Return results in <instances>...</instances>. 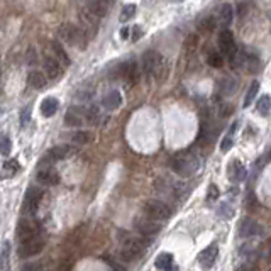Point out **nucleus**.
Segmentation results:
<instances>
[{
  "label": "nucleus",
  "instance_id": "nucleus-1",
  "mask_svg": "<svg viewBox=\"0 0 271 271\" xmlns=\"http://www.w3.org/2000/svg\"><path fill=\"white\" fill-rule=\"evenodd\" d=\"M169 164H171L173 171H175L176 175L192 176L193 173L200 168V158H198V154H195L193 151H182L171 158Z\"/></svg>",
  "mask_w": 271,
  "mask_h": 271
},
{
  "label": "nucleus",
  "instance_id": "nucleus-2",
  "mask_svg": "<svg viewBox=\"0 0 271 271\" xmlns=\"http://www.w3.org/2000/svg\"><path fill=\"white\" fill-rule=\"evenodd\" d=\"M164 70V60L158 51L149 50L143 55V71L149 78H161Z\"/></svg>",
  "mask_w": 271,
  "mask_h": 271
},
{
  "label": "nucleus",
  "instance_id": "nucleus-3",
  "mask_svg": "<svg viewBox=\"0 0 271 271\" xmlns=\"http://www.w3.org/2000/svg\"><path fill=\"white\" fill-rule=\"evenodd\" d=\"M58 37H60L61 41H65L66 44L76 46V48H80V50H83L86 46L85 32L81 31L80 27L71 26V24H63V26L58 29Z\"/></svg>",
  "mask_w": 271,
  "mask_h": 271
},
{
  "label": "nucleus",
  "instance_id": "nucleus-4",
  "mask_svg": "<svg viewBox=\"0 0 271 271\" xmlns=\"http://www.w3.org/2000/svg\"><path fill=\"white\" fill-rule=\"evenodd\" d=\"M146 251V243L141 237L136 236H125L122 248H120V256L125 261H134Z\"/></svg>",
  "mask_w": 271,
  "mask_h": 271
},
{
  "label": "nucleus",
  "instance_id": "nucleus-5",
  "mask_svg": "<svg viewBox=\"0 0 271 271\" xmlns=\"http://www.w3.org/2000/svg\"><path fill=\"white\" fill-rule=\"evenodd\" d=\"M144 215L149 217V219L156 220V222H163L168 220L171 217V209L161 200H148L143 207Z\"/></svg>",
  "mask_w": 271,
  "mask_h": 271
},
{
  "label": "nucleus",
  "instance_id": "nucleus-6",
  "mask_svg": "<svg viewBox=\"0 0 271 271\" xmlns=\"http://www.w3.org/2000/svg\"><path fill=\"white\" fill-rule=\"evenodd\" d=\"M75 151L70 144H61V146H55L48 151L44 156L41 158V164L42 166H50V164L56 163V161H61V159H66L68 156H71Z\"/></svg>",
  "mask_w": 271,
  "mask_h": 271
},
{
  "label": "nucleus",
  "instance_id": "nucleus-7",
  "mask_svg": "<svg viewBox=\"0 0 271 271\" xmlns=\"http://www.w3.org/2000/svg\"><path fill=\"white\" fill-rule=\"evenodd\" d=\"M219 50H220V55L225 56L231 63L234 61V58L237 56V46H236L234 36H232V32L227 31V29H224V31L219 34Z\"/></svg>",
  "mask_w": 271,
  "mask_h": 271
},
{
  "label": "nucleus",
  "instance_id": "nucleus-8",
  "mask_svg": "<svg viewBox=\"0 0 271 271\" xmlns=\"http://www.w3.org/2000/svg\"><path fill=\"white\" fill-rule=\"evenodd\" d=\"M99 17H95L88 9H81L80 11V22H81V31L85 32L86 37H92L95 36V32L99 31Z\"/></svg>",
  "mask_w": 271,
  "mask_h": 271
},
{
  "label": "nucleus",
  "instance_id": "nucleus-9",
  "mask_svg": "<svg viewBox=\"0 0 271 271\" xmlns=\"http://www.w3.org/2000/svg\"><path fill=\"white\" fill-rule=\"evenodd\" d=\"M134 227H136V231L143 236H156L158 232L161 231V224L156 220H153V219H149V217H146V215L136 217Z\"/></svg>",
  "mask_w": 271,
  "mask_h": 271
},
{
  "label": "nucleus",
  "instance_id": "nucleus-10",
  "mask_svg": "<svg viewBox=\"0 0 271 271\" xmlns=\"http://www.w3.org/2000/svg\"><path fill=\"white\" fill-rule=\"evenodd\" d=\"M117 71H119L120 78L129 81V83H136V81L139 80V66L134 60L122 63V65L117 68Z\"/></svg>",
  "mask_w": 271,
  "mask_h": 271
},
{
  "label": "nucleus",
  "instance_id": "nucleus-11",
  "mask_svg": "<svg viewBox=\"0 0 271 271\" xmlns=\"http://www.w3.org/2000/svg\"><path fill=\"white\" fill-rule=\"evenodd\" d=\"M17 237L21 243H27V241L34 239V237H39L37 236V225L34 224L31 220H21L17 225Z\"/></svg>",
  "mask_w": 271,
  "mask_h": 271
},
{
  "label": "nucleus",
  "instance_id": "nucleus-12",
  "mask_svg": "<svg viewBox=\"0 0 271 271\" xmlns=\"http://www.w3.org/2000/svg\"><path fill=\"white\" fill-rule=\"evenodd\" d=\"M42 198V190L36 187H31L26 193V200H24V212L26 214H34L37 210V205H39Z\"/></svg>",
  "mask_w": 271,
  "mask_h": 271
},
{
  "label": "nucleus",
  "instance_id": "nucleus-13",
  "mask_svg": "<svg viewBox=\"0 0 271 271\" xmlns=\"http://www.w3.org/2000/svg\"><path fill=\"white\" fill-rule=\"evenodd\" d=\"M42 248H44V243H42L41 237H34V239L21 244V248H19V254H21L22 258H31V256L39 254L42 251Z\"/></svg>",
  "mask_w": 271,
  "mask_h": 271
},
{
  "label": "nucleus",
  "instance_id": "nucleus-14",
  "mask_svg": "<svg viewBox=\"0 0 271 271\" xmlns=\"http://www.w3.org/2000/svg\"><path fill=\"white\" fill-rule=\"evenodd\" d=\"M261 232H263V227H261L254 219H251V217H244V219L239 222V236L241 237L259 236Z\"/></svg>",
  "mask_w": 271,
  "mask_h": 271
},
{
  "label": "nucleus",
  "instance_id": "nucleus-15",
  "mask_svg": "<svg viewBox=\"0 0 271 271\" xmlns=\"http://www.w3.org/2000/svg\"><path fill=\"white\" fill-rule=\"evenodd\" d=\"M217 256H219V246L212 243L210 246H207V248L198 254V263H200L203 268L209 269L215 264Z\"/></svg>",
  "mask_w": 271,
  "mask_h": 271
},
{
  "label": "nucleus",
  "instance_id": "nucleus-16",
  "mask_svg": "<svg viewBox=\"0 0 271 271\" xmlns=\"http://www.w3.org/2000/svg\"><path fill=\"white\" fill-rule=\"evenodd\" d=\"M37 182L42 183V185H46V187H55L60 183V173L51 166L42 168L37 171Z\"/></svg>",
  "mask_w": 271,
  "mask_h": 271
},
{
  "label": "nucleus",
  "instance_id": "nucleus-17",
  "mask_svg": "<svg viewBox=\"0 0 271 271\" xmlns=\"http://www.w3.org/2000/svg\"><path fill=\"white\" fill-rule=\"evenodd\" d=\"M86 122V109H78V107H71L65 115V124L66 125H81Z\"/></svg>",
  "mask_w": 271,
  "mask_h": 271
},
{
  "label": "nucleus",
  "instance_id": "nucleus-18",
  "mask_svg": "<svg viewBox=\"0 0 271 271\" xmlns=\"http://www.w3.org/2000/svg\"><path fill=\"white\" fill-rule=\"evenodd\" d=\"M246 175H248V169H246V166L243 163L237 161V159L231 161V164H229V178H231V182H234V183L244 182Z\"/></svg>",
  "mask_w": 271,
  "mask_h": 271
},
{
  "label": "nucleus",
  "instance_id": "nucleus-19",
  "mask_svg": "<svg viewBox=\"0 0 271 271\" xmlns=\"http://www.w3.org/2000/svg\"><path fill=\"white\" fill-rule=\"evenodd\" d=\"M88 11L94 14L95 17H105L107 16V12H109V7H110V4L109 2H105V0H94V2H88L85 6Z\"/></svg>",
  "mask_w": 271,
  "mask_h": 271
},
{
  "label": "nucleus",
  "instance_id": "nucleus-20",
  "mask_svg": "<svg viewBox=\"0 0 271 271\" xmlns=\"http://www.w3.org/2000/svg\"><path fill=\"white\" fill-rule=\"evenodd\" d=\"M44 71L50 78H58V76H61V73H63V66L60 65V61L55 60V58H46Z\"/></svg>",
  "mask_w": 271,
  "mask_h": 271
},
{
  "label": "nucleus",
  "instance_id": "nucleus-21",
  "mask_svg": "<svg viewBox=\"0 0 271 271\" xmlns=\"http://www.w3.org/2000/svg\"><path fill=\"white\" fill-rule=\"evenodd\" d=\"M58 107H60V102H58L55 97H48L41 102V114L44 117H53L56 114Z\"/></svg>",
  "mask_w": 271,
  "mask_h": 271
},
{
  "label": "nucleus",
  "instance_id": "nucleus-22",
  "mask_svg": "<svg viewBox=\"0 0 271 271\" xmlns=\"http://www.w3.org/2000/svg\"><path fill=\"white\" fill-rule=\"evenodd\" d=\"M102 104H104L105 109L114 110V109H117L120 104H122V97H120V94L117 90H112V92H109V94L104 97Z\"/></svg>",
  "mask_w": 271,
  "mask_h": 271
},
{
  "label": "nucleus",
  "instance_id": "nucleus-23",
  "mask_svg": "<svg viewBox=\"0 0 271 271\" xmlns=\"http://www.w3.org/2000/svg\"><path fill=\"white\" fill-rule=\"evenodd\" d=\"M27 81H29V85L32 86V88H36V90H41L42 86L46 85V76L44 73H41V71H31V73L27 75Z\"/></svg>",
  "mask_w": 271,
  "mask_h": 271
},
{
  "label": "nucleus",
  "instance_id": "nucleus-24",
  "mask_svg": "<svg viewBox=\"0 0 271 271\" xmlns=\"http://www.w3.org/2000/svg\"><path fill=\"white\" fill-rule=\"evenodd\" d=\"M232 14H234V12H232V6H231V4H224V6H220V9H219V22H220L222 27L231 26Z\"/></svg>",
  "mask_w": 271,
  "mask_h": 271
},
{
  "label": "nucleus",
  "instance_id": "nucleus-25",
  "mask_svg": "<svg viewBox=\"0 0 271 271\" xmlns=\"http://www.w3.org/2000/svg\"><path fill=\"white\" fill-rule=\"evenodd\" d=\"M21 169V166H19V161L17 159H9V161L4 163V166H2V178H12L16 173Z\"/></svg>",
  "mask_w": 271,
  "mask_h": 271
},
{
  "label": "nucleus",
  "instance_id": "nucleus-26",
  "mask_svg": "<svg viewBox=\"0 0 271 271\" xmlns=\"http://www.w3.org/2000/svg\"><path fill=\"white\" fill-rule=\"evenodd\" d=\"M156 268L161 271H169L173 268V256L168 253H161L156 258Z\"/></svg>",
  "mask_w": 271,
  "mask_h": 271
},
{
  "label": "nucleus",
  "instance_id": "nucleus-27",
  "mask_svg": "<svg viewBox=\"0 0 271 271\" xmlns=\"http://www.w3.org/2000/svg\"><path fill=\"white\" fill-rule=\"evenodd\" d=\"M9 256H11V243H4L2 251H0V269H2V271H9V269H11Z\"/></svg>",
  "mask_w": 271,
  "mask_h": 271
},
{
  "label": "nucleus",
  "instance_id": "nucleus-28",
  "mask_svg": "<svg viewBox=\"0 0 271 271\" xmlns=\"http://www.w3.org/2000/svg\"><path fill=\"white\" fill-rule=\"evenodd\" d=\"M51 48H53V51H55V55H56V60L60 61V65H70V58H68L66 55V51L63 50L61 44L58 41H53L51 42Z\"/></svg>",
  "mask_w": 271,
  "mask_h": 271
},
{
  "label": "nucleus",
  "instance_id": "nucleus-29",
  "mask_svg": "<svg viewBox=\"0 0 271 271\" xmlns=\"http://www.w3.org/2000/svg\"><path fill=\"white\" fill-rule=\"evenodd\" d=\"M12 151V141L7 134H0V154L2 156H9Z\"/></svg>",
  "mask_w": 271,
  "mask_h": 271
},
{
  "label": "nucleus",
  "instance_id": "nucleus-30",
  "mask_svg": "<svg viewBox=\"0 0 271 271\" xmlns=\"http://www.w3.org/2000/svg\"><path fill=\"white\" fill-rule=\"evenodd\" d=\"M259 92V81H253L248 90V94H246V99H244V107H249L251 104H253V100L256 99V95H258Z\"/></svg>",
  "mask_w": 271,
  "mask_h": 271
},
{
  "label": "nucleus",
  "instance_id": "nucleus-31",
  "mask_svg": "<svg viewBox=\"0 0 271 271\" xmlns=\"http://www.w3.org/2000/svg\"><path fill=\"white\" fill-rule=\"evenodd\" d=\"M258 112L261 115H268L271 112V99H269V95H263L258 100Z\"/></svg>",
  "mask_w": 271,
  "mask_h": 271
},
{
  "label": "nucleus",
  "instance_id": "nucleus-32",
  "mask_svg": "<svg viewBox=\"0 0 271 271\" xmlns=\"http://www.w3.org/2000/svg\"><path fill=\"white\" fill-rule=\"evenodd\" d=\"M209 65L212 68H220L222 66V63H224V56L220 55V53H217V51H210L209 53Z\"/></svg>",
  "mask_w": 271,
  "mask_h": 271
},
{
  "label": "nucleus",
  "instance_id": "nucleus-33",
  "mask_svg": "<svg viewBox=\"0 0 271 271\" xmlns=\"http://www.w3.org/2000/svg\"><path fill=\"white\" fill-rule=\"evenodd\" d=\"M236 127H237V124H232V127H231V130H229V134H227L225 136V139H224V141H222V144H220V149H222V151H229V149L232 148V141H234V139H232V138H234V136H232V134H234V130H236Z\"/></svg>",
  "mask_w": 271,
  "mask_h": 271
},
{
  "label": "nucleus",
  "instance_id": "nucleus-34",
  "mask_svg": "<svg viewBox=\"0 0 271 271\" xmlns=\"http://www.w3.org/2000/svg\"><path fill=\"white\" fill-rule=\"evenodd\" d=\"M136 14V6H132V4H129V6H125L122 9V12H120V22H127L130 21V19L134 17Z\"/></svg>",
  "mask_w": 271,
  "mask_h": 271
},
{
  "label": "nucleus",
  "instance_id": "nucleus-35",
  "mask_svg": "<svg viewBox=\"0 0 271 271\" xmlns=\"http://www.w3.org/2000/svg\"><path fill=\"white\" fill-rule=\"evenodd\" d=\"M73 141L75 143H80V144H86L92 141V134L86 132V130H80V132H76L73 136Z\"/></svg>",
  "mask_w": 271,
  "mask_h": 271
},
{
  "label": "nucleus",
  "instance_id": "nucleus-36",
  "mask_svg": "<svg viewBox=\"0 0 271 271\" xmlns=\"http://www.w3.org/2000/svg\"><path fill=\"white\" fill-rule=\"evenodd\" d=\"M219 214L222 219H231V217L234 215V209H232L229 203H222L220 209H219Z\"/></svg>",
  "mask_w": 271,
  "mask_h": 271
},
{
  "label": "nucleus",
  "instance_id": "nucleus-37",
  "mask_svg": "<svg viewBox=\"0 0 271 271\" xmlns=\"http://www.w3.org/2000/svg\"><path fill=\"white\" fill-rule=\"evenodd\" d=\"M234 83H232V80H222L220 81V88H222V94L227 95V94H231L232 90H234Z\"/></svg>",
  "mask_w": 271,
  "mask_h": 271
},
{
  "label": "nucleus",
  "instance_id": "nucleus-38",
  "mask_svg": "<svg viewBox=\"0 0 271 271\" xmlns=\"http://www.w3.org/2000/svg\"><path fill=\"white\" fill-rule=\"evenodd\" d=\"M200 26L205 29V31H214V29H215V19H212V17L203 19Z\"/></svg>",
  "mask_w": 271,
  "mask_h": 271
},
{
  "label": "nucleus",
  "instance_id": "nucleus-39",
  "mask_svg": "<svg viewBox=\"0 0 271 271\" xmlns=\"http://www.w3.org/2000/svg\"><path fill=\"white\" fill-rule=\"evenodd\" d=\"M219 197V188H217L215 185H210L209 187V193H207V200H215V198Z\"/></svg>",
  "mask_w": 271,
  "mask_h": 271
},
{
  "label": "nucleus",
  "instance_id": "nucleus-40",
  "mask_svg": "<svg viewBox=\"0 0 271 271\" xmlns=\"http://www.w3.org/2000/svg\"><path fill=\"white\" fill-rule=\"evenodd\" d=\"M29 119H31V109L26 107V109H24L22 115H21V122H22V125H26V124L29 122Z\"/></svg>",
  "mask_w": 271,
  "mask_h": 271
},
{
  "label": "nucleus",
  "instance_id": "nucleus-41",
  "mask_svg": "<svg viewBox=\"0 0 271 271\" xmlns=\"http://www.w3.org/2000/svg\"><path fill=\"white\" fill-rule=\"evenodd\" d=\"M237 271H258V266L253 264V263H246L243 266H239V269Z\"/></svg>",
  "mask_w": 271,
  "mask_h": 271
},
{
  "label": "nucleus",
  "instance_id": "nucleus-42",
  "mask_svg": "<svg viewBox=\"0 0 271 271\" xmlns=\"http://www.w3.org/2000/svg\"><path fill=\"white\" fill-rule=\"evenodd\" d=\"M37 269V264L34 263H29V264H24L21 271H36Z\"/></svg>",
  "mask_w": 271,
  "mask_h": 271
},
{
  "label": "nucleus",
  "instance_id": "nucleus-43",
  "mask_svg": "<svg viewBox=\"0 0 271 271\" xmlns=\"http://www.w3.org/2000/svg\"><path fill=\"white\" fill-rule=\"evenodd\" d=\"M120 36H122V37H127V36H129V29H122V32H120Z\"/></svg>",
  "mask_w": 271,
  "mask_h": 271
},
{
  "label": "nucleus",
  "instance_id": "nucleus-44",
  "mask_svg": "<svg viewBox=\"0 0 271 271\" xmlns=\"http://www.w3.org/2000/svg\"><path fill=\"white\" fill-rule=\"evenodd\" d=\"M114 271H125V269L122 268V266H119V264H115V266H114Z\"/></svg>",
  "mask_w": 271,
  "mask_h": 271
},
{
  "label": "nucleus",
  "instance_id": "nucleus-45",
  "mask_svg": "<svg viewBox=\"0 0 271 271\" xmlns=\"http://www.w3.org/2000/svg\"><path fill=\"white\" fill-rule=\"evenodd\" d=\"M60 271H70V266H68V264H65V266H63V268H61Z\"/></svg>",
  "mask_w": 271,
  "mask_h": 271
},
{
  "label": "nucleus",
  "instance_id": "nucleus-46",
  "mask_svg": "<svg viewBox=\"0 0 271 271\" xmlns=\"http://www.w3.org/2000/svg\"><path fill=\"white\" fill-rule=\"evenodd\" d=\"M269 258H271V248H269Z\"/></svg>",
  "mask_w": 271,
  "mask_h": 271
}]
</instances>
